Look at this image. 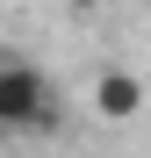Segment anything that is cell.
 Returning <instances> with one entry per match:
<instances>
[{
  "instance_id": "obj_1",
  "label": "cell",
  "mask_w": 151,
  "mask_h": 158,
  "mask_svg": "<svg viewBox=\"0 0 151 158\" xmlns=\"http://www.w3.org/2000/svg\"><path fill=\"white\" fill-rule=\"evenodd\" d=\"M43 122H58L50 79L36 65H0V129H43Z\"/></svg>"
},
{
  "instance_id": "obj_2",
  "label": "cell",
  "mask_w": 151,
  "mask_h": 158,
  "mask_svg": "<svg viewBox=\"0 0 151 158\" xmlns=\"http://www.w3.org/2000/svg\"><path fill=\"white\" fill-rule=\"evenodd\" d=\"M137 108H144V79H137V72L108 65V72L94 79V115H101V122H130Z\"/></svg>"
},
{
  "instance_id": "obj_3",
  "label": "cell",
  "mask_w": 151,
  "mask_h": 158,
  "mask_svg": "<svg viewBox=\"0 0 151 158\" xmlns=\"http://www.w3.org/2000/svg\"><path fill=\"white\" fill-rule=\"evenodd\" d=\"M65 7H72V15H94V7H101V0H65Z\"/></svg>"
}]
</instances>
